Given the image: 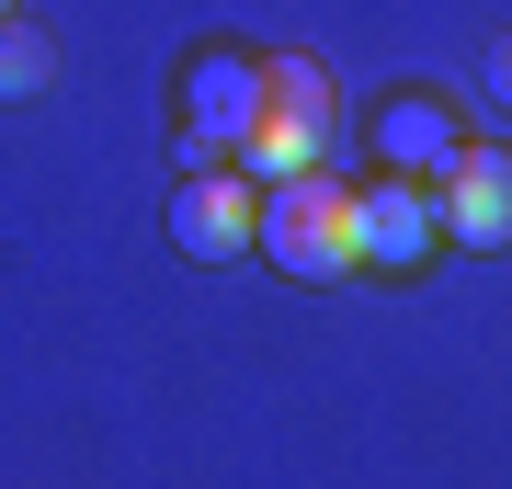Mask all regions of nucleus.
Segmentation results:
<instances>
[{
    "label": "nucleus",
    "instance_id": "obj_1",
    "mask_svg": "<svg viewBox=\"0 0 512 489\" xmlns=\"http://www.w3.org/2000/svg\"><path fill=\"white\" fill-rule=\"evenodd\" d=\"M251 251H274V273H296V285H342V273H365V194L330 182V171L262 182Z\"/></svg>",
    "mask_w": 512,
    "mask_h": 489
},
{
    "label": "nucleus",
    "instance_id": "obj_2",
    "mask_svg": "<svg viewBox=\"0 0 512 489\" xmlns=\"http://www.w3.org/2000/svg\"><path fill=\"white\" fill-rule=\"evenodd\" d=\"M342 137V91H330L319 57H262V103H251V137H239V171L251 182H296L330 160Z\"/></svg>",
    "mask_w": 512,
    "mask_h": 489
},
{
    "label": "nucleus",
    "instance_id": "obj_3",
    "mask_svg": "<svg viewBox=\"0 0 512 489\" xmlns=\"http://www.w3.org/2000/svg\"><path fill=\"white\" fill-rule=\"evenodd\" d=\"M421 194H433V239H456V251H501V239H512V148L456 137V160L421 182Z\"/></svg>",
    "mask_w": 512,
    "mask_h": 489
},
{
    "label": "nucleus",
    "instance_id": "obj_4",
    "mask_svg": "<svg viewBox=\"0 0 512 489\" xmlns=\"http://www.w3.org/2000/svg\"><path fill=\"white\" fill-rule=\"evenodd\" d=\"M251 103H262V57L251 46H205L194 69H183V148H194V171L205 160H239Z\"/></svg>",
    "mask_w": 512,
    "mask_h": 489
},
{
    "label": "nucleus",
    "instance_id": "obj_5",
    "mask_svg": "<svg viewBox=\"0 0 512 489\" xmlns=\"http://www.w3.org/2000/svg\"><path fill=\"white\" fill-rule=\"evenodd\" d=\"M251 228H262V182H251V171L205 160V171L171 182V239H183L194 262H239V251H251Z\"/></svg>",
    "mask_w": 512,
    "mask_h": 489
},
{
    "label": "nucleus",
    "instance_id": "obj_6",
    "mask_svg": "<svg viewBox=\"0 0 512 489\" xmlns=\"http://www.w3.org/2000/svg\"><path fill=\"white\" fill-rule=\"evenodd\" d=\"M433 251H444V239H433V194L399 182V171L365 182V262H376V273H421Z\"/></svg>",
    "mask_w": 512,
    "mask_h": 489
},
{
    "label": "nucleus",
    "instance_id": "obj_7",
    "mask_svg": "<svg viewBox=\"0 0 512 489\" xmlns=\"http://www.w3.org/2000/svg\"><path fill=\"white\" fill-rule=\"evenodd\" d=\"M376 160L399 171V182H433L444 160H456V114H444L433 91H399V103L376 114Z\"/></svg>",
    "mask_w": 512,
    "mask_h": 489
},
{
    "label": "nucleus",
    "instance_id": "obj_8",
    "mask_svg": "<svg viewBox=\"0 0 512 489\" xmlns=\"http://www.w3.org/2000/svg\"><path fill=\"white\" fill-rule=\"evenodd\" d=\"M57 80V35H46V23H0V103H35V91Z\"/></svg>",
    "mask_w": 512,
    "mask_h": 489
},
{
    "label": "nucleus",
    "instance_id": "obj_9",
    "mask_svg": "<svg viewBox=\"0 0 512 489\" xmlns=\"http://www.w3.org/2000/svg\"><path fill=\"white\" fill-rule=\"evenodd\" d=\"M478 91H490V103H501V114H512V35H501V46H490V57H478Z\"/></svg>",
    "mask_w": 512,
    "mask_h": 489
},
{
    "label": "nucleus",
    "instance_id": "obj_10",
    "mask_svg": "<svg viewBox=\"0 0 512 489\" xmlns=\"http://www.w3.org/2000/svg\"><path fill=\"white\" fill-rule=\"evenodd\" d=\"M12 12H23V0H0V23H12Z\"/></svg>",
    "mask_w": 512,
    "mask_h": 489
}]
</instances>
